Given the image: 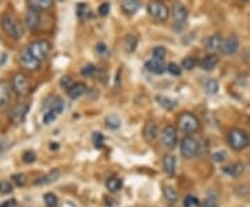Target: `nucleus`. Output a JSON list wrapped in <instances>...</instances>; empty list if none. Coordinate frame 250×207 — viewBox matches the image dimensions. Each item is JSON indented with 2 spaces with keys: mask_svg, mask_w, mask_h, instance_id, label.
<instances>
[{
  "mask_svg": "<svg viewBox=\"0 0 250 207\" xmlns=\"http://www.w3.org/2000/svg\"><path fill=\"white\" fill-rule=\"evenodd\" d=\"M147 13L152 18H154L159 22H166L170 18L171 10L168 6L161 1V0H150L147 3Z\"/></svg>",
  "mask_w": 250,
  "mask_h": 207,
  "instance_id": "nucleus-4",
  "label": "nucleus"
},
{
  "mask_svg": "<svg viewBox=\"0 0 250 207\" xmlns=\"http://www.w3.org/2000/svg\"><path fill=\"white\" fill-rule=\"evenodd\" d=\"M27 49L29 50V53L35 57L36 60H39V62L42 63V62H45L46 59H47V56L50 54L52 45H50V42L46 41V39H38V41L31 42V43L27 46Z\"/></svg>",
  "mask_w": 250,
  "mask_h": 207,
  "instance_id": "nucleus-6",
  "label": "nucleus"
},
{
  "mask_svg": "<svg viewBox=\"0 0 250 207\" xmlns=\"http://www.w3.org/2000/svg\"><path fill=\"white\" fill-rule=\"evenodd\" d=\"M184 70H188V71H190V70H193L195 67H196V60L193 59V57H187V59H184L182 60V65H181Z\"/></svg>",
  "mask_w": 250,
  "mask_h": 207,
  "instance_id": "nucleus-33",
  "label": "nucleus"
},
{
  "mask_svg": "<svg viewBox=\"0 0 250 207\" xmlns=\"http://www.w3.org/2000/svg\"><path fill=\"white\" fill-rule=\"evenodd\" d=\"M96 52H99L100 54H106L107 53V47H106L104 43H99V45L96 46Z\"/></svg>",
  "mask_w": 250,
  "mask_h": 207,
  "instance_id": "nucleus-45",
  "label": "nucleus"
},
{
  "mask_svg": "<svg viewBox=\"0 0 250 207\" xmlns=\"http://www.w3.org/2000/svg\"><path fill=\"white\" fill-rule=\"evenodd\" d=\"M163 193H164V198L167 199L170 203H177L178 202V193L170 185H167V186L163 188Z\"/></svg>",
  "mask_w": 250,
  "mask_h": 207,
  "instance_id": "nucleus-26",
  "label": "nucleus"
},
{
  "mask_svg": "<svg viewBox=\"0 0 250 207\" xmlns=\"http://www.w3.org/2000/svg\"><path fill=\"white\" fill-rule=\"evenodd\" d=\"M60 83H62V88H64V89L68 90L72 86V83H74V81H72L70 77H62V81H60Z\"/></svg>",
  "mask_w": 250,
  "mask_h": 207,
  "instance_id": "nucleus-42",
  "label": "nucleus"
},
{
  "mask_svg": "<svg viewBox=\"0 0 250 207\" xmlns=\"http://www.w3.org/2000/svg\"><path fill=\"white\" fill-rule=\"evenodd\" d=\"M218 63H220V57H218V54L208 53V54H206L205 57L202 59V62H200V67H202L205 71H213L215 67L218 65Z\"/></svg>",
  "mask_w": 250,
  "mask_h": 207,
  "instance_id": "nucleus-16",
  "label": "nucleus"
},
{
  "mask_svg": "<svg viewBox=\"0 0 250 207\" xmlns=\"http://www.w3.org/2000/svg\"><path fill=\"white\" fill-rule=\"evenodd\" d=\"M239 1H248V0H239Z\"/></svg>",
  "mask_w": 250,
  "mask_h": 207,
  "instance_id": "nucleus-47",
  "label": "nucleus"
},
{
  "mask_svg": "<svg viewBox=\"0 0 250 207\" xmlns=\"http://www.w3.org/2000/svg\"><path fill=\"white\" fill-rule=\"evenodd\" d=\"M43 202H45L46 207H56L59 203V199L57 196L52 193V192H47L45 196H43Z\"/></svg>",
  "mask_w": 250,
  "mask_h": 207,
  "instance_id": "nucleus-31",
  "label": "nucleus"
},
{
  "mask_svg": "<svg viewBox=\"0 0 250 207\" xmlns=\"http://www.w3.org/2000/svg\"><path fill=\"white\" fill-rule=\"evenodd\" d=\"M28 110H29L28 104L20 103V104H17V106H14V107L11 108V111H10V120H11L16 125L22 124L25 117H27Z\"/></svg>",
  "mask_w": 250,
  "mask_h": 207,
  "instance_id": "nucleus-12",
  "label": "nucleus"
},
{
  "mask_svg": "<svg viewBox=\"0 0 250 207\" xmlns=\"http://www.w3.org/2000/svg\"><path fill=\"white\" fill-rule=\"evenodd\" d=\"M163 168L168 177H172L177 170V159L172 154H166L163 159Z\"/></svg>",
  "mask_w": 250,
  "mask_h": 207,
  "instance_id": "nucleus-19",
  "label": "nucleus"
},
{
  "mask_svg": "<svg viewBox=\"0 0 250 207\" xmlns=\"http://www.w3.org/2000/svg\"><path fill=\"white\" fill-rule=\"evenodd\" d=\"M205 90L208 95H215L218 92V82L214 80H207L205 82Z\"/></svg>",
  "mask_w": 250,
  "mask_h": 207,
  "instance_id": "nucleus-30",
  "label": "nucleus"
},
{
  "mask_svg": "<svg viewBox=\"0 0 250 207\" xmlns=\"http://www.w3.org/2000/svg\"><path fill=\"white\" fill-rule=\"evenodd\" d=\"M224 42V38L221 36V34H213V35H210L208 38H206L205 42H203V45L207 50H210V52H217V50H221V46H223Z\"/></svg>",
  "mask_w": 250,
  "mask_h": 207,
  "instance_id": "nucleus-14",
  "label": "nucleus"
},
{
  "mask_svg": "<svg viewBox=\"0 0 250 207\" xmlns=\"http://www.w3.org/2000/svg\"><path fill=\"white\" fill-rule=\"evenodd\" d=\"M171 14H172V27L177 32L184 31V28L187 27L188 17H189V11L182 4V3H174L172 9H171Z\"/></svg>",
  "mask_w": 250,
  "mask_h": 207,
  "instance_id": "nucleus-5",
  "label": "nucleus"
},
{
  "mask_svg": "<svg viewBox=\"0 0 250 207\" xmlns=\"http://www.w3.org/2000/svg\"><path fill=\"white\" fill-rule=\"evenodd\" d=\"M138 42H139L138 35H135V34H128L124 39L125 52H126V53H132L135 49H136V46H138Z\"/></svg>",
  "mask_w": 250,
  "mask_h": 207,
  "instance_id": "nucleus-23",
  "label": "nucleus"
},
{
  "mask_svg": "<svg viewBox=\"0 0 250 207\" xmlns=\"http://www.w3.org/2000/svg\"><path fill=\"white\" fill-rule=\"evenodd\" d=\"M95 72H96V67H95L93 64H86V65L82 68L81 74H82L83 77H92Z\"/></svg>",
  "mask_w": 250,
  "mask_h": 207,
  "instance_id": "nucleus-37",
  "label": "nucleus"
},
{
  "mask_svg": "<svg viewBox=\"0 0 250 207\" xmlns=\"http://www.w3.org/2000/svg\"><path fill=\"white\" fill-rule=\"evenodd\" d=\"M22 160H24V163H28V164L34 163L36 160L35 152H32V150H28V152H25V153L22 154Z\"/></svg>",
  "mask_w": 250,
  "mask_h": 207,
  "instance_id": "nucleus-38",
  "label": "nucleus"
},
{
  "mask_svg": "<svg viewBox=\"0 0 250 207\" xmlns=\"http://www.w3.org/2000/svg\"><path fill=\"white\" fill-rule=\"evenodd\" d=\"M167 70L170 72L171 75H175V77H179L182 74V67L178 65L177 63H170L167 65Z\"/></svg>",
  "mask_w": 250,
  "mask_h": 207,
  "instance_id": "nucleus-34",
  "label": "nucleus"
},
{
  "mask_svg": "<svg viewBox=\"0 0 250 207\" xmlns=\"http://www.w3.org/2000/svg\"><path fill=\"white\" fill-rule=\"evenodd\" d=\"M141 0H121V10L125 16L132 17L141 9Z\"/></svg>",
  "mask_w": 250,
  "mask_h": 207,
  "instance_id": "nucleus-15",
  "label": "nucleus"
},
{
  "mask_svg": "<svg viewBox=\"0 0 250 207\" xmlns=\"http://www.w3.org/2000/svg\"><path fill=\"white\" fill-rule=\"evenodd\" d=\"M228 144L235 152H241L250 145V136L246 131H243L241 128H232L228 132Z\"/></svg>",
  "mask_w": 250,
  "mask_h": 207,
  "instance_id": "nucleus-2",
  "label": "nucleus"
},
{
  "mask_svg": "<svg viewBox=\"0 0 250 207\" xmlns=\"http://www.w3.org/2000/svg\"><path fill=\"white\" fill-rule=\"evenodd\" d=\"M179 149H181V154L185 159H193L199 153V142H197L193 136L188 135L181 141Z\"/></svg>",
  "mask_w": 250,
  "mask_h": 207,
  "instance_id": "nucleus-10",
  "label": "nucleus"
},
{
  "mask_svg": "<svg viewBox=\"0 0 250 207\" xmlns=\"http://www.w3.org/2000/svg\"><path fill=\"white\" fill-rule=\"evenodd\" d=\"M24 24L31 32H35L41 25V13L38 10L28 7L27 13H25V18H24Z\"/></svg>",
  "mask_w": 250,
  "mask_h": 207,
  "instance_id": "nucleus-11",
  "label": "nucleus"
},
{
  "mask_svg": "<svg viewBox=\"0 0 250 207\" xmlns=\"http://www.w3.org/2000/svg\"><path fill=\"white\" fill-rule=\"evenodd\" d=\"M108 13H110V3H102L100 7H99V14L106 17Z\"/></svg>",
  "mask_w": 250,
  "mask_h": 207,
  "instance_id": "nucleus-41",
  "label": "nucleus"
},
{
  "mask_svg": "<svg viewBox=\"0 0 250 207\" xmlns=\"http://www.w3.org/2000/svg\"><path fill=\"white\" fill-rule=\"evenodd\" d=\"M86 89H88V88H86V85H85L83 82H74L71 88L67 90V95H68L70 99L77 100L86 93Z\"/></svg>",
  "mask_w": 250,
  "mask_h": 207,
  "instance_id": "nucleus-17",
  "label": "nucleus"
},
{
  "mask_svg": "<svg viewBox=\"0 0 250 207\" xmlns=\"http://www.w3.org/2000/svg\"><path fill=\"white\" fill-rule=\"evenodd\" d=\"M11 180H13V182H14L17 186H24V185L27 184V178H25L24 174H14V175L11 177Z\"/></svg>",
  "mask_w": 250,
  "mask_h": 207,
  "instance_id": "nucleus-36",
  "label": "nucleus"
},
{
  "mask_svg": "<svg viewBox=\"0 0 250 207\" xmlns=\"http://www.w3.org/2000/svg\"><path fill=\"white\" fill-rule=\"evenodd\" d=\"M59 116H60V114H59L54 108L47 107V110L45 111V114H43V124H46V125L52 124Z\"/></svg>",
  "mask_w": 250,
  "mask_h": 207,
  "instance_id": "nucleus-28",
  "label": "nucleus"
},
{
  "mask_svg": "<svg viewBox=\"0 0 250 207\" xmlns=\"http://www.w3.org/2000/svg\"><path fill=\"white\" fill-rule=\"evenodd\" d=\"M243 170H245V167H243L242 163H233L231 166L224 167V172H225L227 175H229V177H233V178L239 177L242 172H243Z\"/></svg>",
  "mask_w": 250,
  "mask_h": 207,
  "instance_id": "nucleus-24",
  "label": "nucleus"
},
{
  "mask_svg": "<svg viewBox=\"0 0 250 207\" xmlns=\"http://www.w3.org/2000/svg\"><path fill=\"white\" fill-rule=\"evenodd\" d=\"M92 139H93V144H95L96 147H102L103 146V135L100 132H95Z\"/></svg>",
  "mask_w": 250,
  "mask_h": 207,
  "instance_id": "nucleus-40",
  "label": "nucleus"
},
{
  "mask_svg": "<svg viewBox=\"0 0 250 207\" xmlns=\"http://www.w3.org/2000/svg\"><path fill=\"white\" fill-rule=\"evenodd\" d=\"M60 170H53L50 171L49 174H46L43 177H41L39 180L35 181V185H47V184H52L54 181H57L60 178Z\"/></svg>",
  "mask_w": 250,
  "mask_h": 207,
  "instance_id": "nucleus-22",
  "label": "nucleus"
},
{
  "mask_svg": "<svg viewBox=\"0 0 250 207\" xmlns=\"http://www.w3.org/2000/svg\"><path fill=\"white\" fill-rule=\"evenodd\" d=\"M106 125H107V128H110V129H118V128L121 126V118L117 117L114 114H111V116H108V117L106 118Z\"/></svg>",
  "mask_w": 250,
  "mask_h": 207,
  "instance_id": "nucleus-29",
  "label": "nucleus"
},
{
  "mask_svg": "<svg viewBox=\"0 0 250 207\" xmlns=\"http://www.w3.org/2000/svg\"><path fill=\"white\" fill-rule=\"evenodd\" d=\"M0 207H16V199H11V200H9V202L1 203Z\"/></svg>",
  "mask_w": 250,
  "mask_h": 207,
  "instance_id": "nucleus-46",
  "label": "nucleus"
},
{
  "mask_svg": "<svg viewBox=\"0 0 250 207\" xmlns=\"http://www.w3.org/2000/svg\"><path fill=\"white\" fill-rule=\"evenodd\" d=\"M157 134H159V129H157V125L153 123V121H147L146 125L143 128V136L146 141L152 142L157 138Z\"/></svg>",
  "mask_w": 250,
  "mask_h": 207,
  "instance_id": "nucleus-21",
  "label": "nucleus"
},
{
  "mask_svg": "<svg viewBox=\"0 0 250 207\" xmlns=\"http://www.w3.org/2000/svg\"><path fill=\"white\" fill-rule=\"evenodd\" d=\"M106 186H107V189L110 192H118L123 188V181L120 180V178H117V177L108 178L107 182H106Z\"/></svg>",
  "mask_w": 250,
  "mask_h": 207,
  "instance_id": "nucleus-27",
  "label": "nucleus"
},
{
  "mask_svg": "<svg viewBox=\"0 0 250 207\" xmlns=\"http://www.w3.org/2000/svg\"><path fill=\"white\" fill-rule=\"evenodd\" d=\"M54 0H28V6L31 9L38 10L39 13L42 11H47L53 7Z\"/></svg>",
  "mask_w": 250,
  "mask_h": 207,
  "instance_id": "nucleus-20",
  "label": "nucleus"
},
{
  "mask_svg": "<svg viewBox=\"0 0 250 207\" xmlns=\"http://www.w3.org/2000/svg\"><path fill=\"white\" fill-rule=\"evenodd\" d=\"M177 125L185 134H195L197 129L200 128V121L193 113L184 111L177 118Z\"/></svg>",
  "mask_w": 250,
  "mask_h": 207,
  "instance_id": "nucleus-3",
  "label": "nucleus"
},
{
  "mask_svg": "<svg viewBox=\"0 0 250 207\" xmlns=\"http://www.w3.org/2000/svg\"><path fill=\"white\" fill-rule=\"evenodd\" d=\"M11 88L17 93L18 96H27L31 92V83L25 74L22 72H17L13 75L11 78Z\"/></svg>",
  "mask_w": 250,
  "mask_h": 207,
  "instance_id": "nucleus-8",
  "label": "nucleus"
},
{
  "mask_svg": "<svg viewBox=\"0 0 250 207\" xmlns=\"http://www.w3.org/2000/svg\"><path fill=\"white\" fill-rule=\"evenodd\" d=\"M0 27L3 29V32L7 36H10L14 41H20L24 34V27L22 24L18 21L14 16H11L9 13L3 14L0 17Z\"/></svg>",
  "mask_w": 250,
  "mask_h": 207,
  "instance_id": "nucleus-1",
  "label": "nucleus"
},
{
  "mask_svg": "<svg viewBox=\"0 0 250 207\" xmlns=\"http://www.w3.org/2000/svg\"><path fill=\"white\" fill-rule=\"evenodd\" d=\"M166 49L163 47V46H157V47H154L153 49V57L152 59H156V60H161V62H164L166 60Z\"/></svg>",
  "mask_w": 250,
  "mask_h": 207,
  "instance_id": "nucleus-32",
  "label": "nucleus"
},
{
  "mask_svg": "<svg viewBox=\"0 0 250 207\" xmlns=\"http://www.w3.org/2000/svg\"><path fill=\"white\" fill-rule=\"evenodd\" d=\"M200 207H218V205H217V200H215L214 198H207L200 205Z\"/></svg>",
  "mask_w": 250,
  "mask_h": 207,
  "instance_id": "nucleus-43",
  "label": "nucleus"
},
{
  "mask_svg": "<svg viewBox=\"0 0 250 207\" xmlns=\"http://www.w3.org/2000/svg\"><path fill=\"white\" fill-rule=\"evenodd\" d=\"M239 49V38L232 34L228 36L227 39H224L223 46H221V53L225 56H233Z\"/></svg>",
  "mask_w": 250,
  "mask_h": 207,
  "instance_id": "nucleus-13",
  "label": "nucleus"
},
{
  "mask_svg": "<svg viewBox=\"0 0 250 207\" xmlns=\"http://www.w3.org/2000/svg\"><path fill=\"white\" fill-rule=\"evenodd\" d=\"M13 192V185L10 184L9 181H1L0 182V193L1 195H9Z\"/></svg>",
  "mask_w": 250,
  "mask_h": 207,
  "instance_id": "nucleus-35",
  "label": "nucleus"
},
{
  "mask_svg": "<svg viewBox=\"0 0 250 207\" xmlns=\"http://www.w3.org/2000/svg\"><path fill=\"white\" fill-rule=\"evenodd\" d=\"M199 206V199L195 198V196H188L184 202V207H193Z\"/></svg>",
  "mask_w": 250,
  "mask_h": 207,
  "instance_id": "nucleus-39",
  "label": "nucleus"
},
{
  "mask_svg": "<svg viewBox=\"0 0 250 207\" xmlns=\"http://www.w3.org/2000/svg\"><path fill=\"white\" fill-rule=\"evenodd\" d=\"M160 141L161 145L166 147V149H174L177 146L178 142V131L177 128L172 125H167L163 128L160 134Z\"/></svg>",
  "mask_w": 250,
  "mask_h": 207,
  "instance_id": "nucleus-9",
  "label": "nucleus"
},
{
  "mask_svg": "<svg viewBox=\"0 0 250 207\" xmlns=\"http://www.w3.org/2000/svg\"><path fill=\"white\" fill-rule=\"evenodd\" d=\"M145 67H146L147 71H150L152 74H157V75H160V74H163V72L167 70L166 63L161 62V60H156V59H152V60L146 62Z\"/></svg>",
  "mask_w": 250,
  "mask_h": 207,
  "instance_id": "nucleus-18",
  "label": "nucleus"
},
{
  "mask_svg": "<svg viewBox=\"0 0 250 207\" xmlns=\"http://www.w3.org/2000/svg\"><path fill=\"white\" fill-rule=\"evenodd\" d=\"M225 159H227V153L225 152H217V153H214L215 162H224Z\"/></svg>",
  "mask_w": 250,
  "mask_h": 207,
  "instance_id": "nucleus-44",
  "label": "nucleus"
},
{
  "mask_svg": "<svg viewBox=\"0 0 250 207\" xmlns=\"http://www.w3.org/2000/svg\"><path fill=\"white\" fill-rule=\"evenodd\" d=\"M18 63L21 65V68L24 70V71L28 72H36L39 71V68H41V62L39 60H36L35 57L32 56V54L29 53V50L27 49V46L20 52V57H18Z\"/></svg>",
  "mask_w": 250,
  "mask_h": 207,
  "instance_id": "nucleus-7",
  "label": "nucleus"
},
{
  "mask_svg": "<svg viewBox=\"0 0 250 207\" xmlns=\"http://www.w3.org/2000/svg\"><path fill=\"white\" fill-rule=\"evenodd\" d=\"M156 99H157V103L160 104L161 107L164 108V110H168V111L174 110L178 106V102L175 99H171L168 96H157Z\"/></svg>",
  "mask_w": 250,
  "mask_h": 207,
  "instance_id": "nucleus-25",
  "label": "nucleus"
}]
</instances>
